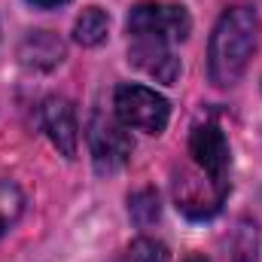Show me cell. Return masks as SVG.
<instances>
[{
    "mask_svg": "<svg viewBox=\"0 0 262 262\" xmlns=\"http://www.w3.org/2000/svg\"><path fill=\"white\" fill-rule=\"evenodd\" d=\"M128 213H131V223L137 229H149L159 213H162V204H159V195L152 189H140L128 198Z\"/></svg>",
    "mask_w": 262,
    "mask_h": 262,
    "instance_id": "8fae6325",
    "label": "cell"
},
{
    "mask_svg": "<svg viewBox=\"0 0 262 262\" xmlns=\"http://www.w3.org/2000/svg\"><path fill=\"white\" fill-rule=\"evenodd\" d=\"M113 107H116V116L125 128H137L146 134H162L171 119L168 101L146 85H119Z\"/></svg>",
    "mask_w": 262,
    "mask_h": 262,
    "instance_id": "3957f363",
    "label": "cell"
},
{
    "mask_svg": "<svg viewBox=\"0 0 262 262\" xmlns=\"http://www.w3.org/2000/svg\"><path fill=\"white\" fill-rule=\"evenodd\" d=\"M189 156L195 162L198 171H204L213 183L220 186H229L226 174H229V162H232V152H229V140L226 134L216 128V125H198L189 137Z\"/></svg>",
    "mask_w": 262,
    "mask_h": 262,
    "instance_id": "8992f818",
    "label": "cell"
},
{
    "mask_svg": "<svg viewBox=\"0 0 262 262\" xmlns=\"http://www.w3.org/2000/svg\"><path fill=\"white\" fill-rule=\"evenodd\" d=\"M226 192H229V186L213 183L204 171H180L174 180L177 210H183L192 220H210L223 207Z\"/></svg>",
    "mask_w": 262,
    "mask_h": 262,
    "instance_id": "5b68a950",
    "label": "cell"
},
{
    "mask_svg": "<svg viewBox=\"0 0 262 262\" xmlns=\"http://www.w3.org/2000/svg\"><path fill=\"white\" fill-rule=\"evenodd\" d=\"M256 31L259 21L250 6H232L220 15L207 46V70L220 89L235 85L244 76L247 61L256 49Z\"/></svg>",
    "mask_w": 262,
    "mask_h": 262,
    "instance_id": "6da1fadb",
    "label": "cell"
},
{
    "mask_svg": "<svg viewBox=\"0 0 262 262\" xmlns=\"http://www.w3.org/2000/svg\"><path fill=\"white\" fill-rule=\"evenodd\" d=\"M89 149H92V162L98 174H116L119 168L128 165L134 143L122 122L104 113H95L89 122Z\"/></svg>",
    "mask_w": 262,
    "mask_h": 262,
    "instance_id": "277c9868",
    "label": "cell"
},
{
    "mask_svg": "<svg viewBox=\"0 0 262 262\" xmlns=\"http://www.w3.org/2000/svg\"><path fill=\"white\" fill-rule=\"evenodd\" d=\"M192 31V18L180 3H137L128 12V34L134 40L177 43Z\"/></svg>",
    "mask_w": 262,
    "mask_h": 262,
    "instance_id": "7a4b0ae2",
    "label": "cell"
},
{
    "mask_svg": "<svg viewBox=\"0 0 262 262\" xmlns=\"http://www.w3.org/2000/svg\"><path fill=\"white\" fill-rule=\"evenodd\" d=\"M64 58V43L49 31H31L18 46V61L31 70H52Z\"/></svg>",
    "mask_w": 262,
    "mask_h": 262,
    "instance_id": "9c48e42d",
    "label": "cell"
},
{
    "mask_svg": "<svg viewBox=\"0 0 262 262\" xmlns=\"http://www.w3.org/2000/svg\"><path fill=\"white\" fill-rule=\"evenodd\" d=\"M21 210V192L12 183H0V223H12Z\"/></svg>",
    "mask_w": 262,
    "mask_h": 262,
    "instance_id": "4fadbf2b",
    "label": "cell"
},
{
    "mask_svg": "<svg viewBox=\"0 0 262 262\" xmlns=\"http://www.w3.org/2000/svg\"><path fill=\"white\" fill-rule=\"evenodd\" d=\"M128 61L140 67L146 76H152L156 82L174 85L180 76V58L171 52L168 43H156V40H134L128 49Z\"/></svg>",
    "mask_w": 262,
    "mask_h": 262,
    "instance_id": "ba28073f",
    "label": "cell"
},
{
    "mask_svg": "<svg viewBox=\"0 0 262 262\" xmlns=\"http://www.w3.org/2000/svg\"><path fill=\"white\" fill-rule=\"evenodd\" d=\"M186 262H207L204 256H192V259H186Z\"/></svg>",
    "mask_w": 262,
    "mask_h": 262,
    "instance_id": "9a60e30c",
    "label": "cell"
},
{
    "mask_svg": "<svg viewBox=\"0 0 262 262\" xmlns=\"http://www.w3.org/2000/svg\"><path fill=\"white\" fill-rule=\"evenodd\" d=\"M40 125L49 134V140L58 146V152L73 159L76 156V143H79V128H76V116L73 107L64 98H46L40 107Z\"/></svg>",
    "mask_w": 262,
    "mask_h": 262,
    "instance_id": "52a82bcc",
    "label": "cell"
},
{
    "mask_svg": "<svg viewBox=\"0 0 262 262\" xmlns=\"http://www.w3.org/2000/svg\"><path fill=\"white\" fill-rule=\"evenodd\" d=\"M0 235H3V223H0Z\"/></svg>",
    "mask_w": 262,
    "mask_h": 262,
    "instance_id": "2e32d148",
    "label": "cell"
},
{
    "mask_svg": "<svg viewBox=\"0 0 262 262\" xmlns=\"http://www.w3.org/2000/svg\"><path fill=\"white\" fill-rule=\"evenodd\" d=\"M107 31H110L107 12L98 9V6H89V9H82V15L73 25V40L79 46H98V43L107 40Z\"/></svg>",
    "mask_w": 262,
    "mask_h": 262,
    "instance_id": "30bf717a",
    "label": "cell"
},
{
    "mask_svg": "<svg viewBox=\"0 0 262 262\" xmlns=\"http://www.w3.org/2000/svg\"><path fill=\"white\" fill-rule=\"evenodd\" d=\"M28 3L40 6V9H55V6H64L67 0H28Z\"/></svg>",
    "mask_w": 262,
    "mask_h": 262,
    "instance_id": "5bb4252c",
    "label": "cell"
},
{
    "mask_svg": "<svg viewBox=\"0 0 262 262\" xmlns=\"http://www.w3.org/2000/svg\"><path fill=\"white\" fill-rule=\"evenodd\" d=\"M119 262H168V247L152 238H137L119 256Z\"/></svg>",
    "mask_w": 262,
    "mask_h": 262,
    "instance_id": "7c38bea8",
    "label": "cell"
}]
</instances>
